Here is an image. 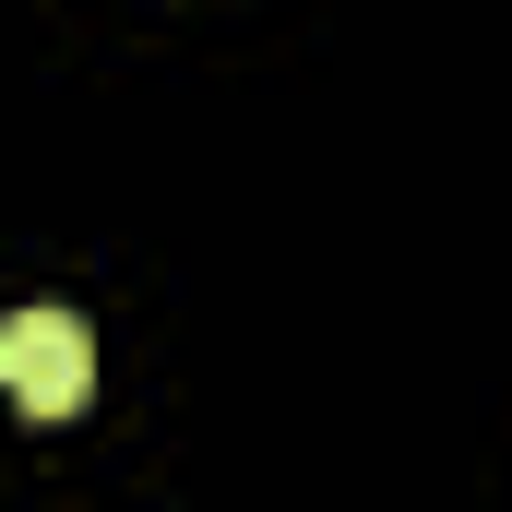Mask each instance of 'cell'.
<instances>
[{
	"label": "cell",
	"instance_id": "obj_1",
	"mask_svg": "<svg viewBox=\"0 0 512 512\" xmlns=\"http://www.w3.org/2000/svg\"><path fill=\"white\" fill-rule=\"evenodd\" d=\"M0 382H12V405H24L36 429H48V417H72L84 382H96L84 322H72V310H24V322H0Z\"/></svg>",
	"mask_w": 512,
	"mask_h": 512
}]
</instances>
